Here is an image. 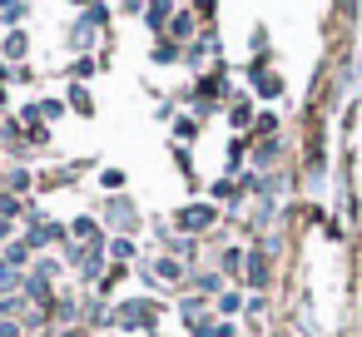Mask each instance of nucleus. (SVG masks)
I'll return each instance as SVG.
<instances>
[{"label":"nucleus","mask_w":362,"mask_h":337,"mask_svg":"<svg viewBox=\"0 0 362 337\" xmlns=\"http://www.w3.org/2000/svg\"><path fill=\"white\" fill-rule=\"evenodd\" d=\"M184 233H194V228H209L214 223V208L209 203H189V208H179V218H174Z\"/></svg>","instance_id":"nucleus-1"},{"label":"nucleus","mask_w":362,"mask_h":337,"mask_svg":"<svg viewBox=\"0 0 362 337\" xmlns=\"http://www.w3.org/2000/svg\"><path fill=\"white\" fill-rule=\"evenodd\" d=\"M248 283L253 288H268V253H253L248 258Z\"/></svg>","instance_id":"nucleus-2"},{"label":"nucleus","mask_w":362,"mask_h":337,"mask_svg":"<svg viewBox=\"0 0 362 337\" xmlns=\"http://www.w3.org/2000/svg\"><path fill=\"white\" fill-rule=\"evenodd\" d=\"M110 223H115V228H134V208H129L124 199H119V203H110Z\"/></svg>","instance_id":"nucleus-3"},{"label":"nucleus","mask_w":362,"mask_h":337,"mask_svg":"<svg viewBox=\"0 0 362 337\" xmlns=\"http://www.w3.org/2000/svg\"><path fill=\"white\" fill-rule=\"evenodd\" d=\"M119 322H124V327H139V322H149V302H134V307H124V312H119Z\"/></svg>","instance_id":"nucleus-4"},{"label":"nucleus","mask_w":362,"mask_h":337,"mask_svg":"<svg viewBox=\"0 0 362 337\" xmlns=\"http://www.w3.org/2000/svg\"><path fill=\"white\" fill-rule=\"evenodd\" d=\"M50 238H60V228H55V223H40V228H30V248H40V243H50Z\"/></svg>","instance_id":"nucleus-5"},{"label":"nucleus","mask_w":362,"mask_h":337,"mask_svg":"<svg viewBox=\"0 0 362 337\" xmlns=\"http://www.w3.org/2000/svg\"><path fill=\"white\" fill-rule=\"evenodd\" d=\"M179 312H184V322L194 327V322L204 317V297H189V302H179Z\"/></svg>","instance_id":"nucleus-6"},{"label":"nucleus","mask_w":362,"mask_h":337,"mask_svg":"<svg viewBox=\"0 0 362 337\" xmlns=\"http://www.w3.org/2000/svg\"><path fill=\"white\" fill-rule=\"evenodd\" d=\"M253 80H258V90H263V95H278V90H283V80H278V75H268V70H258Z\"/></svg>","instance_id":"nucleus-7"},{"label":"nucleus","mask_w":362,"mask_h":337,"mask_svg":"<svg viewBox=\"0 0 362 337\" xmlns=\"http://www.w3.org/2000/svg\"><path fill=\"white\" fill-rule=\"evenodd\" d=\"M228 119H233V124L243 129V124L253 119V110H248V100H233V110H228Z\"/></svg>","instance_id":"nucleus-8"},{"label":"nucleus","mask_w":362,"mask_h":337,"mask_svg":"<svg viewBox=\"0 0 362 337\" xmlns=\"http://www.w3.org/2000/svg\"><path fill=\"white\" fill-rule=\"evenodd\" d=\"M25 258H30V243H11V248H6V263H11V268H21Z\"/></svg>","instance_id":"nucleus-9"},{"label":"nucleus","mask_w":362,"mask_h":337,"mask_svg":"<svg viewBox=\"0 0 362 337\" xmlns=\"http://www.w3.org/2000/svg\"><path fill=\"white\" fill-rule=\"evenodd\" d=\"M238 307H243V292H238V288H228V292L218 297V312H238Z\"/></svg>","instance_id":"nucleus-10"},{"label":"nucleus","mask_w":362,"mask_h":337,"mask_svg":"<svg viewBox=\"0 0 362 337\" xmlns=\"http://www.w3.org/2000/svg\"><path fill=\"white\" fill-rule=\"evenodd\" d=\"M164 20H169V0H154V6H149V25L159 30Z\"/></svg>","instance_id":"nucleus-11"},{"label":"nucleus","mask_w":362,"mask_h":337,"mask_svg":"<svg viewBox=\"0 0 362 337\" xmlns=\"http://www.w3.org/2000/svg\"><path fill=\"white\" fill-rule=\"evenodd\" d=\"M159 278H169V283H174V278H184V268H179V258H159Z\"/></svg>","instance_id":"nucleus-12"},{"label":"nucleus","mask_w":362,"mask_h":337,"mask_svg":"<svg viewBox=\"0 0 362 337\" xmlns=\"http://www.w3.org/2000/svg\"><path fill=\"white\" fill-rule=\"evenodd\" d=\"M100 184L115 194V189H124V174H119V169H105V174H100Z\"/></svg>","instance_id":"nucleus-13"},{"label":"nucleus","mask_w":362,"mask_h":337,"mask_svg":"<svg viewBox=\"0 0 362 337\" xmlns=\"http://www.w3.org/2000/svg\"><path fill=\"white\" fill-rule=\"evenodd\" d=\"M243 263H248V258H243V253H238V248H228V253H223V268H228V273H233V278H238V268H243Z\"/></svg>","instance_id":"nucleus-14"},{"label":"nucleus","mask_w":362,"mask_h":337,"mask_svg":"<svg viewBox=\"0 0 362 337\" xmlns=\"http://www.w3.org/2000/svg\"><path fill=\"white\" fill-rule=\"evenodd\" d=\"M6 55L21 60V55H25V35H11V40H6Z\"/></svg>","instance_id":"nucleus-15"},{"label":"nucleus","mask_w":362,"mask_h":337,"mask_svg":"<svg viewBox=\"0 0 362 337\" xmlns=\"http://www.w3.org/2000/svg\"><path fill=\"white\" fill-rule=\"evenodd\" d=\"M16 288V268L11 263H0V292H11Z\"/></svg>","instance_id":"nucleus-16"},{"label":"nucleus","mask_w":362,"mask_h":337,"mask_svg":"<svg viewBox=\"0 0 362 337\" xmlns=\"http://www.w3.org/2000/svg\"><path fill=\"white\" fill-rule=\"evenodd\" d=\"M70 105H75V110H80V114H90V110H95V105H90V95H85V90H75V95H70Z\"/></svg>","instance_id":"nucleus-17"},{"label":"nucleus","mask_w":362,"mask_h":337,"mask_svg":"<svg viewBox=\"0 0 362 337\" xmlns=\"http://www.w3.org/2000/svg\"><path fill=\"white\" fill-rule=\"evenodd\" d=\"M95 218H75V238H95V228H90Z\"/></svg>","instance_id":"nucleus-18"},{"label":"nucleus","mask_w":362,"mask_h":337,"mask_svg":"<svg viewBox=\"0 0 362 337\" xmlns=\"http://www.w3.org/2000/svg\"><path fill=\"white\" fill-rule=\"evenodd\" d=\"M0 337H21V327L16 322H0Z\"/></svg>","instance_id":"nucleus-19"},{"label":"nucleus","mask_w":362,"mask_h":337,"mask_svg":"<svg viewBox=\"0 0 362 337\" xmlns=\"http://www.w3.org/2000/svg\"><path fill=\"white\" fill-rule=\"evenodd\" d=\"M0 238H11V223H6V218H0Z\"/></svg>","instance_id":"nucleus-20"}]
</instances>
